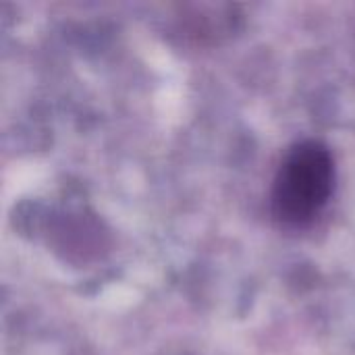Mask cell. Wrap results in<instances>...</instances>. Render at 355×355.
Masks as SVG:
<instances>
[{"label": "cell", "mask_w": 355, "mask_h": 355, "mask_svg": "<svg viewBox=\"0 0 355 355\" xmlns=\"http://www.w3.org/2000/svg\"><path fill=\"white\" fill-rule=\"evenodd\" d=\"M337 166L331 148L318 139L293 144L275 173L270 210L281 225L308 227L329 206L335 193Z\"/></svg>", "instance_id": "cell-1"}]
</instances>
